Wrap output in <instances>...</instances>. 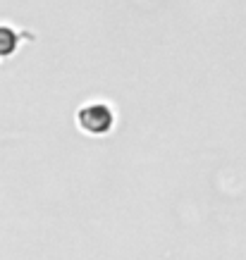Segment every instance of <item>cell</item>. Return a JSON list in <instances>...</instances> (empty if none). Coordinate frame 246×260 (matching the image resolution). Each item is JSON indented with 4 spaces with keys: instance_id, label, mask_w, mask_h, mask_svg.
Masks as SVG:
<instances>
[{
    "instance_id": "6da1fadb",
    "label": "cell",
    "mask_w": 246,
    "mask_h": 260,
    "mask_svg": "<svg viewBox=\"0 0 246 260\" xmlns=\"http://www.w3.org/2000/svg\"><path fill=\"white\" fill-rule=\"evenodd\" d=\"M77 122H79V129H84L86 134L103 136L112 129L115 117H112V110L105 103H91V105H84L77 112Z\"/></svg>"
},
{
    "instance_id": "7a4b0ae2",
    "label": "cell",
    "mask_w": 246,
    "mask_h": 260,
    "mask_svg": "<svg viewBox=\"0 0 246 260\" xmlns=\"http://www.w3.org/2000/svg\"><path fill=\"white\" fill-rule=\"evenodd\" d=\"M17 34L10 29V26H0V55H12L17 50Z\"/></svg>"
}]
</instances>
